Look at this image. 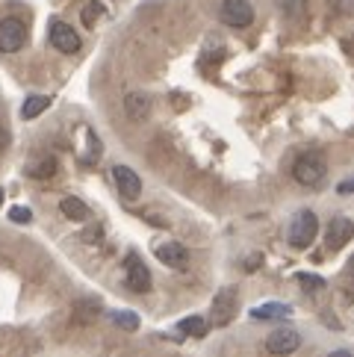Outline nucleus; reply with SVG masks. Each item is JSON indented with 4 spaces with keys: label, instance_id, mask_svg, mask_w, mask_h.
I'll return each mask as SVG.
<instances>
[{
    "label": "nucleus",
    "instance_id": "1",
    "mask_svg": "<svg viewBox=\"0 0 354 357\" xmlns=\"http://www.w3.org/2000/svg\"><path fill=\"white\" fill-rule=\"evenodd\" d=\"M325 174H328V165L319 151H307V154H301L293 165V177L301 186H319L325 181Z\"/></svg>",
    "mask_w": 354,
    "mask_h": 357
},
{
    "label": "nucleus",
    "instance_id": "2",
    "mask_svg": "<svg viewBox=\"0 0 354 357\" xmlns=\"http://www.w3.org/2000/svg\"><path fill=\"white\" fill-rule=\"evenodd\" d=\"M316 234H319V219H316V213L301 210V213H295V219L289 222L286 239L293 248H307V245H313Z\"/></svg>",
    "mask_w": 354,
    "mask_h": 357
},
{
    "label": "nucleus",
    "instance_id": "3",
    "mask_svg": "<svg viewBox=\"0 0 354 357\" xmlns=\"http://www.w3.org/2000/svg\"><path fill=\"white\" fill-rule=\"evenodd\" d=\"M24 45H27V24L21 18L0 21V50H3V54H15Z\"/></svg>",
    "mask_w": 354,
    "mask_h": 357
},
{
    "label": "nucleus",
    "instance_id": "4",
    "mask_svg": "<svg viewBox=\"0 0 354 357\" xmlns=\"http://www.w3.org/2000/svg\"><path fill=\"white\" fill-rule=\"evenodd\" d=\"M124 284H128L133 292H139V296H142V292H151V272L139 254H128V257H124Z\"/></svg>",
    "mask_w": 354,
    "mask_h": 357
},
{
    "label": "nucleus",
    "instance_id": "5",
    "mask_svg": "<svg viewBox=\"0 0 354 357\" xmlns=\"http://www.w3.org/2000/svg\"><path fill=\"white\" fill-rule=\"evenodd\" d=\"M50 45H54L59 54H77L80 50V36L66 21H50Z\"/></svg>",
    "mask_w": 354,
    "mask_h": 357
},
{
    "label": "nucleus",
    "instance_id": "6",
    "mask_svg": "<svg viewBox=\"0 0 354 357\" xmlns=\"http://www.w3.org/2000/svg\"><path fill=\"white\" fill-rule=\"evenodd\" d=\"M222 21L227 27H248L254 21V9L248 0H222Z\"/></svg>",
    "mask_w": 354,
    "mask_h": 357
},
{
    "label": "nucleus",
    "instance_id": "7",
    "mask_svg": "<svg viewBox=\"0 0 354 357\" xmlns=\"http://www.w3.org/2000/svg\"><path fill=\"white\" fill-rule=\"evenodd\" d=\"M298 346H301V337H298V331H293V328H277V331L269 334V340H266V349H269L272 354H277V357L293 354Z\"/></svg>",
    "mask_w": 354,
    "mask_h": 357
},
{
    "label": "nucleus",
    "instance_id": "8",
    "mask_svg": "<svg viewBox=\"0 0 354 357\" xmlns=\"http://www.w3.org/2000/svg\"><path fill=\"white\" fill-rule=\"evenodd\" d=\"M351 236H354V222L348 219V215H337V219L331 222V227H328V234H325V245L331 251H339L343 245H348Z\"/></svg>",
    "mask_w": 354,
    "mask_h": 357
},
{
    "label": "nucleus",
    "instance_id": "9",
    "mask_svg": "<svg viewBox=\"0 0 354 357\" xmlns=\"http://www.w3.org/2000/svg\"><path fill=\"white\" fill-rule=\"evenodd\" d=\"M112 181H116L118 192L128 201H136L142 195V181H139V174L130 169V165H116V169H112Z\"/></svg>",
    "mask_w": 354,
    "mask_h": 357
},
{
    "label": "nucleus",
    "instance_id": "10",
    "mask_svg": "<svg viewBox=\"0 0 354 357\" xmlns=\"http://www.w3.org/2000/svg\"><path fill=\"white\" fill-rule=\"evenodd\" d=\"M236 316V292L233 289H222L213 298V325H227Z\"/></svg>",
    "mask_w": 354,
    "mask_h": 357
},
{
    "label": "nucleus",
    "instance_id": "11",
    "mask_svg": "<svg viewBox=\"0 0 354 357\" xmlns=\"http://www.w3.org/2000/svg\"><path fill=\"white\" fill-rule=\"evenodd\" d=\"M154 254H157L160 263L171 266V269H183L186 260H189V254H186V248L180 245V242H162V245L154 248Z\"/></svg>",
    "mask_w": 354,
    "mask_h": 357
},
{
    "label": "nucleus",
    "instance_id": "12",
    "mask_svg": "<svg viewBox=\"0 0 354 357\" xmlns=\"http://www.w3.org/2000/svg\"><path fill=\"white\" fill-rule=\"evenodd\" d=\"M124 109H128V116L133 121H142V119H148V112H151V98L142 95V92H130L128 98H124Z\"/></svg>",
    "mask_w": 354,
    "mask_h": 357
},
{
    "label": "nucleus",
    "instance_id": "13",
    "mask_svg": "<svg viewBox=\"0 0 354 357\" xmlns=\"http://www.w3.org/2000/svg\"><path fill=\"white\" fill-rule=\"evenodd\" d=\"M27 174L36 177V181H47V177L56 174V160L54 157H39L27 162Z\"/></svg>",
    "mask_w": 354,
    "mask_h": 357
},
{
    "label": "nucleus",
    "instance_id": "14",
    "mask_svg": "<svg viewBox=\"0 0 354 357\" xmlns=\"http://www.w3.org/2000/svg\"><path fill=\"white\" fill-rule=\"evenodd\" d=\"M59 213L66 215V219H71V222H86L88 219V207L80 198H62L59 201Z\"/></svg>",
    "mask_w": 354,
    "mask_h": 357
},
{
    "label": "nucleus",
    "instance_id": "15",
    "mask_svg": "<svg viewBox=\"0 0 354 357\" xmlns=\"http://www.w3.org/2000/svg\"><path fill=\"white\" fill-rule=\"evenodd\" d=\"M289 313H293V307H289V304H281V301L260 304V307L251 310V316L260 319V322H266V319H277V316H289Z\"/></svg>",
    "mask_w": 354,
    "mask_h": 357
},
{
    "label": "nucleus",
    "instance_id": "16",
    "mask_svg": "<svg viewBox=\"0 0 354 357\" xmlns=\"http://www.w3.org/2000/svg\"><path fill=\"white\" fill-rule=\"evenodd\" d=\"M50 107V98H45V95H33V98H27L24 100V107H21V119H36V116H42V112Z\"/></svg>",
    "mask_w": 354,
    "mask_h": 357
},
{
    "label": "nucleus",
    "instance_id": "17",
    "mask_svg": "<svg viewBox=\"0 0 354 357\" xmlns=\"http://www.w3.org/2000/svg\"><path fill=\"white\" fill-rule=\"evenodd\" d=\"M177 328H180L183 334H189V337H204L210 325H207L204 316H189V319H183V322L177 325Z\"/></svg>",
    "mask_w": 354,
    "mask_h": 357
},
{
    "label": "nucleus",
    "instance_id": "18",
    "mask_svg": "<svg viewBox=\"0 0 354 357\" xmlns=\"http://www.w3.org/2000/svg\"><path fill=\"white\" fill-rule=\"evenodd\" d=\"M104 12H107V6L100 3V0H92V3H86V6H83V24H86V27H95V24L104 18Z\"/></svg>",
    "mask_w": 354,
    "mask_h": 357
},
{
    "label": "nucleus",
    "instance_id": "19",
    "mask_svg": "<svg viewBox=\"0 0 354 357\" xmlns=\"http://www.w3.org/2000/svg\"><path fill=\"white\" fill-rule=\"evenodd\" d=\"M277 6H281L286 18H301L307 9V0H277Z\"/></svg>",
    "mask_w": 354,
    "mask_h": 357
},
{
    "label": "nucleus",
    "instance_id": "20",
    "mask_svg": "<svg viewBox=\"0 0 354 357\" xmlns=\"http://www.w3.org/2000/svg\"><path fill=\"white\" fill-rule=\"evenodd\" d=\"M112 322H116L118 328H124V331H136L139 328V316L133 310H118L116 316H112Z\"/></svg>",
    "mask_w": 354,
    "mask_h": 357
},
{
    "label": "nucleus",
    "instance_id": "21",
    "mask_svg": "<svg viewBox=\"0 0 354 357\" xmlns=\"http://www.w3.org/2000/svg\"><path fill=\"white\" fill-rule=\"evenodd\" d=\"M98 310H100L98 301H80L77 307H74V316H80V322H88V319H95Z\"/></svg>",
    "mask_w": 354,
    "mask_h": 357
},
{
    "label": "nucleus",
    "instance_id": "22",
    "mask_svg": "<svg viewBox=\"0 0 354 357\" xmlns=\"http://www.w3.org/2000/svg\"><path fill=\"white\" fill-rule=\"evenodd\" d=\"M9 222H15V225H30L33 222V210L30 207H9Z\"/></svg>",
    "mask_w": 354,
    "mask_h": 357
},
{
    "label": "nucleus",
    "instance_id": "23",
    "mask_svg": "<svg viewBox=\"0 0 354 357\" xmlns=\"http://www.w3.org/2000/svg\"><path fill=\"white\" fill-rule=\"evenodd\" d=\"M298 280H301V287H305V289H313V292H322L325 289V280L316 278V275H298Z\"/></svg>",
    "mask_w": 354,
    "mask_h": 357
},
{
    "label": "nucleus",
    "instance_id": "24",
    "mask_svg": "<svg viewBox=\"0 0 354 357\" xmlns=\"http://www.w3.org/2000/svg\"><path fill=\"white\" fill-rule=\"evenodd\" d=\"M337 192H339V195H351V192H354V177H351V181H343V183H339V186H337Z\"/></svg>",
    "mask_w": 354,
    "mask_h": 357
},
{
    "label": "nucleus",
    "instance_id": "25",
    "mask_svg": "<svg viewBox=\"0 0 354 357\" xmlns=\"http://www.w3.org/2000/svg\"><path fill=\"white\" fill-rule=\"evenodd\" d=\"M331 357H354V354H351V351H334Z\"/></svg>",
    "mask_w": 354,
    "mask_h": 357
},
{
    "label": "nucleus",
    "instance_id": "26",
    "mask_svg": "<svg viewBox=\"0 0 354 357\" xmlns=\"http://www.w3.org/2000/svg\"><path fill=\"white\" fill-rule=\"evenodd\" d=\"M0 201H3V189H0Z\"/></svg>",
    "mask_w": 354,
    "mask_h": 357
},
{
    "label": "nucleus",
    "instance_id": "27",
    "mask_svg": "<svg viewBox=\"0 0 354 357\" xmlns=\"http://www.w3.org/2000/svg\"><path fill=\"white\" fill-rule=\"evenodd\" d=\"M351 266H354V260H351Z\"/></svg>",
    "mask_w": 354,
    "mask_h": 357
}]
</instances>
